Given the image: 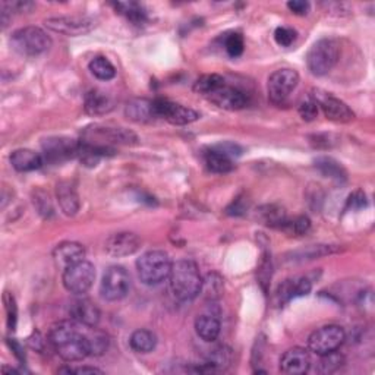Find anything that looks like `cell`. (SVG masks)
I'll return each mask as SVG.
<instances>
[{"instance_id": "1", "label": "cell", "mask_w": 375, "mask_h": 375, "mask_svg": "<svg viewBox=\"0 0 375 375\" xmlns=\"http://www.w3.org/2000/svg\"><path fill=\"white\" fill-rule=\"evenodd\" d=\"M49 342L66 362H78L89 356V343L87 334L78 330L74 320L59 321L52 325Z\"/></svg>"}, {"instance_id": "23", "label": "cell", "mask_w": 375, "mask_h": 375, "mask_svg": "<svg viewBox=\"0 0 375 375\" xmlns=\"http://www.w3.org/2000/svg\"><path fill=\"white\" fill-rule=\"evenodd\" d=\"M84 109L91 116H103L113 110V100L105 91L91 89L85 96Z\"/></svg>"}, {"instance_id": "36", "label": "cell", "mask_w": 375, "mask_h": 375, "mask_svg": "<svg viewBox=\"0 0 375 375\" xmlns=\"http://www.w3.org/2000/svg\"><path fill=\"white\" fill-rule=\"evenodd\" d=\"M244 37L241 32H231L224 37V50L231 58H239L244 53Z\"/></svg>"}, {"instance_id": "37", "label": "cell", "mask_w": 375, "mask_h": 375, "mask_svg": "<svg viewBox=\"0 0 375 375\" xmlns=\"http://www.w3.org/2000/svg\"><path fill=\"white\" fill-rule=\"evenodd\" d=\"M257 276H258L261 288H263L264 292H267L271 276H272V263H271V255L268 253H264L263 257H261V263L257 271Z\"/></svg>"}, {"instance_id": "33", "label": "cell", "mask_w": 375, "mask_h": 375, "mask_svg": "<svg viewBox=\"0 0 375 375\" xmlns=\"http://www.w3.org/2000/svg\"><path fill=\"white\" fill-rule=\"evenodd\" d=\"M224 83H226L224 78L217 74L202 75L201 78L197 79V83L194 84V91L198 94H202V96L207 97L210 93H213L215 88H219Z\"/></svg>"}, {"instance_id": "12", "label": "cell", "mask_w": 375, "mask_h": 375, "mask_svg": "<svg viewBox=\"0 0 375 375\" xmlns=\"http://www.w3.org/2000/svg\"><path fill=\"white\" fill-rule=\"evenodd\" d=\"M47 30L66 37L85 36L96 28L94 19L88 17H53L44 21Z\"/></svg>"}, {"instance_id": "3", "label": "cell", "mask_w": 375, "mask_h": 375, "mask_svg": "<svg viewBox=\"0 0 375 375\" xmlns=\"http://www.w3.org/2000/svg\"><path fill=\"white\" fill-rule=\"evenodd\" d=\"M173 263L164 251H149L136 259V271L140 280L147 286H157L169 279Z\"/></svg>"}, {"instance_id": "32", "label": "cell", "mask_w": 375, "mask_h": 375, "mask_svg": "<svg viewBox=\"0 0 375 375\" xmlns=\"http://www.w3.org/2000/svg\"><path fill=\"white\" fill-rule=\"evenodd\" d=\"M337 251H339V248L334 245H311V246H306L305 249H301V251L293 253L292 259L293 261H308V259H315V258L330 255Z\"/></svg>"}, {"instance_id": "13", "label": "cell", "mask_w": 375, "mask_h": 375, "mask_svg": "<svg viewBox=\"0 0 375 375\" xmlns=\"http://www.w3.org/2000/svg\"><path fill=\"white\" fill-rule=\"evenodd\" d=\"M315 101L318 107H321L324 116L336 123H349L355 119V113L352 109L342 101L340 98L334 97L330 93H324V91H314L311 96Z\"/></svg>"}, {"instance_id": "7", "label": "cell", "mask_w": 375, "mask_h": 375, "mask_svg": "<svg viewBox=\"0 0 375 375\" xmlns=\"http://www.w3.org/2000/svg\"><path fill=\"white\" fill-rule=\"evenodd\" d=\"M131 276L122 266H111L106 270L100 283V294L107 302H118L129 293Z\"/></svg>"}, {"instance_id": "11", "label": "cell", "mask_w": 375, "mask_h": 375, "mask_svg": "<svg viewBox=\"0 0 375 375\" xmlns=\"http://www.w3.org/2000/svg\"><path fill=\"white\" fill-rule=\"evenodd\" d=\"M153 107L156 119H164L172 125H179V127L197 122L200 119V113L194 109L173 103V101L166 98L153 100Z\"/></svg>"}, {"instance_id": "26", "label": "cell", "mask_w": 375, "mask_h": 375, "mask_svg": "<svg viewBox=\"0 0 375 375\" xmlns=\"http://www.w3.org/2000/svg\"><path fill=\"white\" fill-rule=\"evenodd\" d=\"M315 169L320 172L324 178L332 179L337 184H343V182L347 180V173L345 167L340 164L337 160H334L333 157H317L315 158Z\"/></svg>"}, {"instance_id": "38", "label": "cell", "mask_w": 375, "mask_h": 375, "mask_svg": "<svg viewBox=\"0 0 375 375\" xmlns=\"http://www.w3.org/2000/svg\"><path fill=\"white\" fill-rule=\"evenodd\" d=\"M223 290V280L217 275H208L206 280H202V289L201 292L206 293V297L208 299H215L220 297V293Z\"/></svg>"}, {"instance_id": "20", "label": "cell", "mask_w": 375, "mask_h": 375, "mask_svg": "<svg viewBox=\"0 0 375 375\" xmlns=\"http://www.w3.org/2000/svg\"><path fill=\"white\" fill-rule=\"evenodd\" d=\"M85 258V248L78 242H62L54 248L53 259L58 267L65 270Z\"/></svg>"}, {"instance_id": "8", "label": "cell", "mask_w": 375, "mask_h": 375, "mask_svg": "<svg viewBox=\"0 0 375 375\" xmlns=\"http://www.w3.org/2000/svg\"><path fill=\"white\" fill-rule=\"evenodd\" d=\"M345 340L346 332L343 330V327L337 324H328L317 328L310 336L308 346L315 355L323 356L337 352V349H340V346L345 343Z\"/></svg>"}, {"instance_id": "10", "label": "cell", "mask_w": 375, "mask_h": 375, "mask_svg": "<svg viewBox=\"0 0 375 375\" xmlns=\"http://www.w3.org/2000/svg\"><path fill=\"white\" fill-rule=\"evenodd\" d=\"M299 84V74L294 69H279L275 71L267 83V93L271 103L280 105L285 103L286 98L292 94V91Z\"/></svg>"}, {"instance_id": "18", "label": "cell", "mask_w": 375, "mask_h": 375, "mask_svg": "<svg viewBox=\"0 0 375 375\" xmlns=\"http://www.w3.org/2000/svg\"><path fill=\"white\" fill-rule=\"evenodd\" d=\"M69 315L71 320H74L76 324H81L87 328H94L100 323L101 312L98 306L89 299H76L69 306Z\"/></svg>"}, {"instance_id": "40", "label": "cell", "mask_w": 375, "mask_h": 375, "mask_svg": "<svg viewBox=\"0 0 375 375\" xmlns=\"http://www.w3.org/2000/svg\"><path fill=\"white\" fill-rule=\"evenodd\" d=\"M343 362H345L343 356L339 355L337 352H333V354H328V355H323L321 362H320V371L324 374H330L342 367Z\"/></svg>"}, {"instance_id": "43", "label": "cell", "mask_w": 375, "mask_h": 375, "mask_svg": "<svg viewBox=\"0 0 375 375\" xmlns=\"http://www.w3.org/2000/svg\"><path fill=\"white\" fill-rule=\"evenodd\" d=\"M299 115L306 122H312L318 116V105L312 97L303 100L299 105Z\"/></svg>"}, {"instance_id": "14", "label": "cell", "mask_w": 375, "mask_h": 375, "mask_svg": "<svg viewBox=\"0 0 375 375\" xmlns=\"http://www.w3.org/2000/svg\"><path fill=\"white\" fill-rule=\"evenodd\" d=\"M207 98L217 107L224 110H242L248 105V96L242 89L227 85L226 83L222 84L219 88H215L213 93L207 96Z\"/></svg>"}, {"instance_id": "41", "label": "cell", "mask_w": 375, "mask_h": 375, "mask_svg": "<svg viewBox=\"0 0 375 375\" xmlns=\"http://www.w3.org/2000/svg\"><path fill=\"white\" fill-rule=\"evenodd\" d=\"M34 206L37 207L39 213L43 215V217H50V215H53V207H52V201L49 198L47 194H44L43 191H37L36 194H34Z\"/></svg>"}, {"instance_id": "2", "label": "cell", "mask_w": 375, "mask_h": 375, "mask_svg": "<svg viewBox=\"0 0 375 375\" xmlns=\"http://www.w3.org/2000/svg\"><path fill=\"white\" fill-rule=\"evenodd\" d=\"M170 290L180 302L194 301L202 289V277L192 259H179L170 271Z\"/></svg>"}, {"instance_id": "17", "label": "cell", "mask_w": 375, "mask_h": 375, "mask_svg": "<svg viewBox=\"0 0 375 375\" xmlns=\"http://www.w3.org/2000/svg\"><path fill=\"white\" fill-rule=\"evenodd\" d=\"M311 368V356L303 347H292L280 358V371L288 375H302Z\"/></svg>"}, {"instance_id": "30", "label": "cell", "mask_w": 375, "mask_h": 375, "mask_svg": "<svg viewBox=\"0 0 375 375\" xmlns=\"http://www.w3.org/2000/svg\"><path fill=\"white\" fill-rule=\"evenodd\" d=\"M118 12L123 17H127L132 24L141 25L147 21V10L142 5L136 2H118L113 5Z\"/></svg>"}, {"instance_id": "9", "label": "cell", "mask_w": 375, "mask_h": 375, "mask_svg": "<svg viewBox=\"0 0 375 375\" xmlns=\"http://www.w3.org/2000/svg\"><path fill=\"white\" fill-rule=\"evenodd\" d=\"M96 279V267L87 259H81L78 263L66 267L62 275L63 286L67 292L74 294H84L91 286H93Z\"/></svg>"}, {"instance_id": "44", "label": "cell", "mask_w": 375, "mask_h": 375, "mask_svg": "<svg viewBox=\"0 0 375 375\" xmlns=\"http://www.w3.org/2000/svg\"><path fill=\"white\" fill-rule=\"evenodd\" d=\"M367 195L363 194L362 191H356L352 194L347 200V204H346V210H361L363 207H367Z\"/></svg>"}, {"instance_id": "19", "label": "cell", "mask_w": 375, "mask_h": 375, "mask_svg": "<svg viewBox=\"0 0 375 375\" xmlns=\"http://www.w3.org/2000/svg\"><path fill=\"white\" fill-rule=\"evenodd\" d=\"M232 361H233V350L227 346H220L211 350V354L207 356L206 362L200 363V365L192 371L202 372V374L226 371L232 365Z\"/></svg>"}, {"instance_id": "50", "label": "cell", "mask_w": 375, "mask_h": 375, "mask_svg": "<svg viewBox=\"0 0 375 375\" xmlns=\"http://www.w3.org/2000/svg\"><path fill=\"white\" fill-rule=\"evenodd\" d=\"M72 374H103V371L94 368V367H79V368H72Z\"/></svg>"}, {"instance_id": "22", "label": "cell", "mask_w": 375, "mask_h": 375, "mask_svg": "<svg viewBox=\"0 0 375 375\" xmlns=\"http://www.w3.org/2000/svg\"><path fill=\"white\" fill-rule=\"evenodd\" d=\"M10 164L18 172H34L43 166V156L30 149H18L9 157Z\"/></svg>"}, {"instance_id": "39", "label": "cell", "mask_w": 375, "mask_h": 375, "mask_svg": "<svg viewBox=\"0 0 375 375\" xmlns=\"http://www.w3.org/2000/svg\"><path fill=\"white\" fill-rule=\"evenodd\" d=\"M3 303H5V310H6V315H8L9 330H15L17 317H18V306H17L14 294L9 293V292H5Z\"/></svg>"}, {"instance_id": "48", "label": "cell", "mask_w": 375, "mask_h": 375, "mask_svg": "<svg viewBox=\"0 0 375 375\" xmlns=\"http://www.w3.org/2000/svg\"><path fill=\"white\" fill-rule=\"evenodd\" d=\"M44 339L43 336L39 333V332H34L30 337H28V346L34 350H37V352H41L44 349Z\"/></svg>"}, {"instance_id": "47", "label": "cell", "mask_w": 375, "mask_h": 375, "mask_svg": "<svg viewBox=\"0 0 375 375\" xmlns=\"http://www.w3.org/2000/svg\"><path fill=\"white\" fill-rule=\"evenodd\" d=\"M288 8L292 14L301 17L310 12V3L303 2V0H290V2H288Z\"/></svg>"}, {"instance_id": "16", "label": "cell", "mask_w": 375, "mask_h": 375, "mask_svg": "<svg viewBox=\"0 0 375 375\" xmlns=\"http://www.w3.org/2000/svg\"><path fill=\"white\" fill-rule=\"evenodd\" d=\"M141 246V239L132 232H119L113 233L107 237L105 244L106 253L115 258L129 257L138 251Z\"/></svg>"}, {"instance_id": "15", "label": "cell", "mask_w": 375, "mask_h": 375, "mask_svg": "<svg viewBox=\"0 0 375 375\" xmlns=\"http://www.w3.org/2000/svg\"><path fill=\"white\" fill-rule=\"evenodd\" d=\"M81 141H75L65 136H53V138L44 140L43 151L49 162H63L67 158L78 157Z\"/></svg>"}, {"instance_id": "31", "label": "cell", "mask_w": 375, "mask_h": 375, "mask_svg": "<svg viewBox=\"0 0 375 375\" xmlns=\"http://www.w3.org/2000/svg\"><path fill=\"white\" fill-rule=\"evenodd\" d=\"M91 74H93L100 81H110L116 76V67L113 63L105 58V56H97L88 65Z\"/></svg>"}, {"instance_id": "27", "label": "cell", "mask_w": 375, "mask_h": 375, "mask_svg": "<svg viewBox=\"0 0 375 375\" xmlns=\"http://www.w3.org/2000/svg\"><path fill=\"white\" fill-rule=\"evenodd\" d=\"M204 162H206L207 169L210 170V172L219 173V175L229 173L235 167L231 157L224 156L223 153L213 149V147H210V149L204 153Z\"/></svg>"}, {"instance_id": "5", "label": "cell", "mask_w": 375, "mask_h": 375, "mask_svg": "<svg viewBox=\"0 0 375 375\" xmlns=\"http://www.w3.org/2000/svg\"><path fill=\"white\" fill-rule=\"evenodd\" d=\"M83 142L98 147V149L113 150V145H135L138 144V136L125 128L111 127H89L83 132Z\"/></svg>"}, {"instance_id": "24", "label": "cell", "mask_w": 375, "mask_h": 375, "mask_svg": "<svg viewBox=\"0 0 375 375\" xmlns=\"http://www.w3.org/2000/svg\"><path fill=\"white\" fill-rule=\"evenodd\" d=\"M125 115H127L128 119H131L133 122H138V123L154 120L156 115H154L153 100L135 98V100L129 101L127 107H125Z\"/></svg>"}, {"instance_id": "21", "label": "cell", "mask_w": 375, "mask_h": 375, "mask_svg": "<svg viewBox=\"0 0 375 375\" xmlns=\"http://www.w3.org/2000/svg\"><path fill=\"white\" fill-rule=\"evenodd\" d=\"M56 197H58L62 213L67 217H74L79 211L81 204H79L78 192L71 182H59L58 186H56Z\"/></svg>"}, {"instance_id": "35", "label": "cell", "mask_w": 375, "mask_h": 375, "mask_svg": "<svg viewBox=\"0 0 375 375\" xmlns=\"http://www.w3.org/2000/svg\"><path fill=\"white\" fill-rule=\"evenodd\" d=\"M311 229V220L306 217V215H298L293 220H286V223L283 224L281 231H285L289 235L293 236H302L305 233H308Z\"/></svg>"}, {"instance_id": "25", "label": "cell", "mask_w": 375, "mask_h": 375, "mask_svg": "<svg viewBox=\"0 0 375 375\" xmlns=\"http://www.w3.org/2000/svg\"><path fill=\"white\" fill-rule=\"evenodd\" d=\"M222 330L220 320L213 314L198 315L195 320V332L204 342H214L217 340Z\"/></svg>"}, {"instance_id": "42", "label": "cell", "mask_w": 375, "mask_h": 375, "mask_svg": "<svg viewBox=\"0 0 375 375\" xmlns=\"http://www.w3.org/2000/svg\"><path fill=\"white\" fill-rule=\"evenodd\" d=\"M275 40L281 47H289L297 40V31L289 27H279L275 31Z\"/></svg>"}, {"instance_id": "34", "label": "cell", "mask_w": 375, "mask_h": 375, "mask_svg": "<svg viewBox=\"0 0 375 375\" xmlns=\"http://www.w3.org/2000/svg\"><path fill=\"white\" fill-rule=\"evenodd\" d=\"M87 337H88V343H89V355L91 356H100L107 350L109 336L106 333L96 330V327H94L93 332L87 334Z\"/></svg>"}, {"instance_id": "49", "label": "cell", "mask_w": 375, "mask_h": 375, "mask_svg": "<svg viewBox=\"0 0 375 375\" xmlns=\"http://www.w3.org/2000/svg\"><path fill=\"white\" fill-rule=\"evenodd\" d=\"M8 345L10 346V349H12V352H15V355L18 359H25V355H24V350H22L21 345L17 342V340H10L8 339Z\"/></svg>"}, {"instance_id": "45", "label": "cell", "mask_w": 375, "mask_h": 375, "mask_svg": "<svg viewBox=\"0 0 375 375\" xmlns=\"http://www.w3.org/2000/svg\"><path fill=\"white\" fill-rule=\"evenodd\" d=\"M213 149H215L217 151L223 153L224 156L227 157H239L242 154V149L237 144H233V142H223V144H217V145H213Z\"/></svg>"}, {"instance_id": "29", "label": "cell", "mask_w": 375, "mask_h": 375, "mask_svg": "<svg viewBox=\"0 0 375 375\" xmlns=\"http://www.w3.org/2000/svg\"><path fill=\"white\" fill-rule=\"evenodd\" d=\"M129 345L136 354H150L157 346V337L153 332L140 328L131 334Z\"/></svg>"}, {"instance_id": "28", "label": "cell", "mask_w": 375, "mask_h": 375, "mask_svg": "<svg viewBox=\"0 0 375 375\" xmlns=\"http://www.w3.org/2000/svg\"><path fill=\"white\" fill-rule=\"evenodd\" d=\"M258 219L266 226L272 227V229H280L288 220V214L285 208L276 206V204H268L258 210Z\"/></svg>"}, {"instance_id": "6", "label": "cell", "mask_w": 375, "mask_h": 375, "mask_svg": "<svg viewBox=\"0 0 375 375\" xmlns=\"http://www.w3.org/2000/svg\"><path fill=\"white\" fill-rule=\"evenodd\" d=\"M10 45L21 56H39L52 47V39L47 32L39 27H24L10 36Z\"/></svg>"}, {"instance_id": "46", "label": "cell", "mask_w": 375, "mask_h": 375, "mask_svg": "<svg viewBox=\"0 0 375 375\" xmlns=\"http://www.w3.org/2000/svg\"><path fill=\"white\" fill-rule=\"evenodd\" d=\"M248 210V201H245L244 197H237L229 207H227L226 213L229 215H242Z\"/></svg>"}, {"instance_id": "4", "label": "cell", "mask_w": 375, "mask_h": 375, "mask_svg": "<svg viewBox=\"0 0 375 375\" xmlns=\"http://www.w3.org/2000/svg\"><path fill=\"white\" fill-rule=\"evenodd\" d=\"M340 58V45L334 39H321L312 44L306 53V66L312 75L324 76L337 65Z\"/></svg>"}]
</instances>
